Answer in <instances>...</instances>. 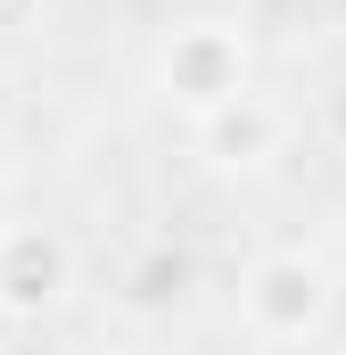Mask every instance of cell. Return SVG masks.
I'll return each mask as SVG.
<instances>
[{
    "mask_svg": "<svg viewBox=\"0 0 346 355\" xmlns=\"http://www.w3.org/2000/svg\"><path fill=\"white\" fill-rule=\"evenodd\" d=\"M239 314H248L256 339H313L330 322V272L313 265L305 248H272L239 281Z\"/></svg>",
    "mask_w": 346,
    "mask_h": 355,
    "instance_id": "obj_1",
    "label": "cell"
},
{
    "mask_svg": "<svg viewBox=\"0 0 346 355\" xmlns=\"http://www.w3.org/2000/svg\"><path fill=\"white\" fill-rule=\"evenodd\" d=\"M66 289H75V248H66L58 232H42V223L0 232V314L33 322V314H50Z\"/></svg>",
    "mask_w": 346,
    "mask_h": 355,
    "instance_id": "obj_3",
    "label": "cell"
},
{
    "mask_svg": "<svg viewBox=\"0 0 346 355\" xmlns=\"http://www.w3.org/2000/svg\"><path fill=\"white\" fill-rule=\"evenodd\" d=\"M338 124H346V99H338Z\"/></svg>",
    "mask_w": 346,
    "mask_h": 355,
    "instance_id": "obj_7",
    "label": "cell"
},
{
    "mask_svg": "<svg viewBox=\"0 0 346 355\" xmlns=\"http://www.w3.org/2000/svg\"><path fill=\"white\" fill-rule=\"evenodd\" d=\"M33 17H42V0H0V33H25Z\"/></svg>",
    "mask_w": 346,
    "mask_h": 355,
    "instance_id": "obj_6",
    "label": "cell"
},
{
    "mask_svg": "<svg viewBox=\"0 0 346 355\" xmlns=\"http://www.w3.org/2000/svg\"><path fill=\"white\" fill-rule=\"evenodd\" d=\"M181 281H190V265H181L173 248H157L149 265L132 272V306H140V314H157V306H173V297H181Z\"/></svg>",
    "mask_w": 346,
    "mask_h": 355,
    "instance_id": "obj_5",
    "label": "cell"
},
{
    "mask_svg": "<svg viewBox=\"0 0 346 355\" xmlns=\"http://www.w3.org/2000/svg\"><path fill=\"white\" fill-rule=\"evenodd\" d=\"M157 83H165L190 116L215 107V99H231V91H248V33H239V25H215V17L181 25L165 42V58H157Z\"/></svg>",
    "mask_w": 346,
    "mask_h": 355,
    "instance_id": "obj_2",
    "label": "cell"
},
{
    "mask_svg": "<svg viewBox=\"0 0 346 355\" xmlns=\"http://www.w3.org/2000/svg\"><path fill=\"white\" fill-rule=\"evenodd\" d=\"M280 107L256 99V91H231V99H215V107H198V149H206V166H223V174H256L280 157Z\"/></svg>",
    "mask_w": 346,
    "mask_h": 355,
    "instance_id": "obj_4",
    "label": "cell"
}]
</instances>
